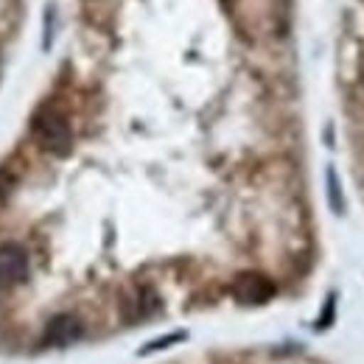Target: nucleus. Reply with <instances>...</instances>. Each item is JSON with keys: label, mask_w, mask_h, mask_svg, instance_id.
<instances>
[{"label": "nucleus", "mask_w": 364, "mask_h": 364, "mask_svg": "<svg viewBox=\"0 0 364 364\" xmlns=\"http://www.w3.org/2000/svg\"><path fill=\"white\" fill-rule=\"evenodd\" d=\"M232 294L244 306H264L274 297V283L261 272H241L232 280Z\"/></svg>", "instance_id": "nucleus-2"}, {"label": "nucleus", "mask_w": 364, "mask_h": 364, "mask_svg": "<svg viewBox=\"0 0 364 364\" xmlns=\"http://www.w3.org/2000/svg\"><path fill=\"white\" fill-rule=\"evenodd\" d=\"M328 202H331V208H333V213H345V196H342V182H339V174L333 171V168H328Z\"/></svg>", "instance_id": "nucleus-5"}, {"label": "nucleus", "mask_w": 364, "mask_h": 364, "mask_svg": "<svg viewBox=\"0 0 364 364\" xmlns=\"http://www.w3.org/2000/svg\"><path fill=\"white\" fill-rule=\"evenodd\" d=\"M28 274V255L23 247L17 244H6L0 247V283L3 286H14L23 283Z\"/></svg>", "instance_id": "nucleus-3"}, {"label": "nucleus", "mask_w": 364, "mask_h": 364, "mask_svg": "<svg viewBox=\"0 0 364 364\" xmlns=\"http://www.w3.org/2000/svg\"><path fill=\"white\" fill-rule=\"evenodd\" d=\"M182 336H185V333H171V336H163V339H157L154 345H146V348H143L140 353H151V350H160V348H168V345H174V342H177V339H182Z\"/></svg>", "instance_id": "nucleus-6"}, {"label": "nucleus", "mask_w": 364, "mask_h": 364, "mask_svg": "<svg viewBox=\"0 0 364 364\" xmlns=\"http://www.w3.org/2000/svg\"><path fill=\"white\" fill-rule=\"evenodd\" d=\"M328 317H333V297H331V300L325 303V311H322V317H319V328H325V325L331 322Z\"/></svg>", "instance_id": "nucleus-7"}, {"label": "nucleus", "mask_w": 364, "mask_h": 364, "mask_svg": "<svg viewBox=\"0 0 364 364\" xmlns=\"http://www.w3.org/2000/svg\"><path fill=\"white\" fill-rule=\"evenodd\" d=\"M31 129L40 140V146L50 154H56V157H65L73 149V132H70V124L62 112L40 109L31 121Z\"/></svg>", "instance_id": "nucleus-1"}, {"label": "nucleus", "mask_w": 364, "mask_h": 364, "mask_svg": "<svg viewBox=\"0 0 364 364\" xmlns=\"http://www.w3.org/2000/svg\"><path fill=\"white\" fill-rule=\"evenodd\" d=\"M82 333H85V325H82L79 319L70 317V314H62V317H53L48 322L46 342H50V345H70V342H76Z\"/></svg>", "instance_id": "nucleus-4"}]
</instances>
